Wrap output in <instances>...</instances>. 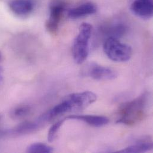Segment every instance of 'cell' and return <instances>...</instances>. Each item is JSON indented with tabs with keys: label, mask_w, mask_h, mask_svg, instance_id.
<instances>
[{
	"label": "cell",
	"mask_w": 153,
	"mask_h": 153,
	"mask_svg": "<svg viewBox=\"0 0 153 153\" xmlns=\"http://www.w3.org/2000/svg\"><path fill=\"white\" fill-rule=\"evenodd\" d=\"M66 3L63 0H53L50 5V15L45 24L47 31L56 33L66 10Z\"/></svg>",
	"instance_id": "277c9868"
},
{
	"label": "cell",
	"mask_w": 153,
	"mask_h": 153,
	"mask_svg": "<svg viewBox=\"0 0 153 153\" xmlns=\"http://www.w3.org/2000/svg\"><path fill=\"white\" fill-rule=\"evenodd\" d=\"M31 108L27 105H20L15 107L11 111L10 115L14 119H20L25 118L29 114Z\"/></svg>",
	"instance_id": "5bb4252c"
},
{
	"label": "cell",
	"mask_w": 153,
	"mask_h": 153,
	"mask_svg": "<svg viewBox=\"0 0 153 153\" xmlns=\"http://www.w3.org/2000/svg\"><path fill=\"white\" fill-rule=\"evenodd\" d=\"M97 11V7L95 4L87 2L70 9L68 12V15L71 19H77L94 14Z\"/></svg>",
	"instance_id": "30bf717a"
},
{
	"label": "cell",
	"mask_w": 153,
	"mask_h": 153,
	"mask_svg": "<svg viewBox=\"0 0 153 153\" xmlns=\"http://www.w3.org/2000/svg\"><path fill=\"white\" fill-rule=\"evenodd\" d=\"M93 28L91 24L83 23L79 28V32L72 45V54L75 62L77 64L83 63L89 54V40Z\"/></svg>",
	"instance_id": "7a4b0ae2"
},
{
	"label": "cell",
	"mask_w": 153,
	"mask_h": 153,
	"mask_svg": "<svg viewBox=\"0 0 153 153\" xmlns=\"http://www.w3.org/2000/svg\"><path fill=\"white\" fill-rule=\"evenodd\" d=\"M2 61H3V55L1 51H0V63H1Z\"/></svg>",
	"instance_id": "e0dca14e"
},
{
	"label": "cell",
	"mask_w": 153,
	"mask_h": 153,
	"mask_svg": "<svg viewBox=\"0 0 153 153\" xmlns=\"http://www.w3.org/2000/svg\"><path fill=\"white\" fill-rule=\"evenodd\" d=\"M66 120H77L85 122L93 127H101L109 122V119L102 116L95 115H71L66 117Z\"/></svg>",
	"instance_id": "8fae6325"
},
{
	"label": "cell",
	"mask_w": 153,
	"mask_h": 153,
	"mask_svg": "<svg viewBox=\"0 0 153 153\" xmlns=\"http://www.w3.org/2000/svg\"><path fill=\"white\" fill-rule=\"evenodd\" d=\"M149 94L146 92L135 99L123 103L119 109L117 123L133 125L142 120L146 113Z\"/></svg>",
	"instance_id": "6da1fadb"
},
{
	"label": "cell",
	"mask_w": 153,
	"mask_h": 153,
	"mask_svg": "<svg viewBox=\"0 0 153 153\" xmlns=\"http://www.w3.org/2000/svg\"><path fill=\"white\" fill-rule=\"evenodd\" d=\"M130 8L132 13L141 19L147 20L153 16V0H134Z\"/></svg>",
	"instance_id": "ba28073f"
},
{
	"label": "cell",
	"mask_w": 153,
	"mask_h": 153,
	"mask_svg": "<svg viewBox=\"0 0 153 153\" xmlns=\"http://www.w3.org/2000/svg\"><path fill=\"white\" fill-rule=\"evenodd\" d=\"M2 72H3V69L0 66V75H2Z\"/></svg>",
	"instance_id": "ac0fdd59"
},
{
	"label": "cell",
	"mask_w": 153,
	"mask_h": 153,
	"mask_svg": "<svg viewBox=\"0 0 153 153\" xmlns=\"http://www.w3.org/2000/svg\"><path fill=\"white\" fill-rule=\"evenodd\" d=\"M153 143L151 140H144L139 141L135 144L119 151L118 153H144L152 150L153 149Z\"/></svg>",
	"instance_id": "4fadbf2b"
},
{
	"label": "cell",
	"mask_w": 153,
	"mask_h": 153,
	"mask_svg": "<svg viewBox=\"0 0 153 153\" xmlns=\"http://www.w3.org/2000/svg\"><path fill=\"white\" fill-rule=\"evenodd\" d=\"M35 0H11L8 6L11 11L20 17H26L30 14L35 8Z\"/></svg>",
	"instance_id": "52a82bcc"
},
{
	"label": "cell",
	"mask_w": 153,
	"mask_h": 153,
	"mask_svg": "<svg viewBox=\"0 0 153 153\" xmlns=\"http://www.w3.org/2000/svg\"><path fill=\"white\" fill-rule=\"evenodd\" d=\"M70 106L71 111L82 110L97 100V95L91 91L74 93L67 96L65 99Z\"/></svg>",
	"instance_id": "5b68a950"
},
{
	"label": "cell",
	"mask_w": 153,
	"mask_h": 153,
	"mask_svg": "<svg viewBox=\"0 0 153 153\" xmlns=\"http://www.w3.org/2000/svg\"><path fill=\"white\" fill-rule=\"evenodd\" d=\"M127 31V27L125 23L120 22H114L107 23L102 26L100 29L101 35L105 38H114L118 39L123 36Z\"/></svg>",
	"instance_id": "9c48e42d"
},
{
	"label": "cell",
	"mask_w": 153,
	"mask_h": 153,
	"mask_svg": "<svg viewBox=\"0 0 153 153\" xmlns=\"http://www.w3.org/2000/svg\"><path fill=\"white\" fill-rule=\"evenodd\" d=\"M66 120V119L64 118L57 122L56 123H55L50 128V130L48 133V140L50 143H52L55 140L57 137V135L60 130V128L62 127V126L63 125L64 122Z\"/></svg>",
	"instance_id": "2e32d148"
},
{
	"label": "cell",
	"mask_w": 153,
	"mask_h": 153,
	"mask_svg": "<svg viewBox=\"0 0 153 153\" xmlns=\"http://www.w3.org/2000/svg\"><path fill=\"white\" fill-rule=\"evenodd\" d=\"M83 73L84 75L98 80H112L117 76L116 72L111 69L94 62L87 65L84 68Z\"/></svg>",
	"instance_id": "8992f818"
},
{
	"label": "cell",
	"mask_w": 153,
	"mask_h": 153,
	"mask_svg": "<svg viewBox=\"0 0 153 153\" xmlns=\"http://www.w3.org/2000/svg\"><path fill=\"white\" fill-rule=\"evenodd\" d=\"M2 75H0V85L2 82Z\"/></svg>",
	"instance_id": "d6986e66"
},
{
	"label": "cell",
	"mask_w": 153,
	"mask_h": 153,
	"mask_svg": "<svg viewBox=\"0 0 153 153\" xmlns=\"http://www.w3.org/2000/svg\"><path fill=\"white\" fill-rule=\"evenodd\" d=\"M0 121H1V116H0Z\"/></svg>",
	"instance_id": "ffe728a7"
},
{
	"label": "cell",
	"mask_w": 153,
	"mask_h": 153,
	"mask_svg": "<svg viewBox=\"0 0 153 153\" xmlns=\"http://www.w3.org/2000/svg\"><path fill=\"white\" fill-rule=\"evenodd\" d=\"M43 125L36 120L34 122H25L17 126L11 130V133L17 135H25L29 134L38 131Z\"/></svg>",
	"instance_id": "7c38bea8"
},
{
	"label": "cell",
	"mask_w": 153,
	"mask_h": 153,
	"mask_svg": "<svg viewBox=\"0 0 153 153\" xmlns=\"http://www.w3.org/2000/svg\"><path fill=\"white\" fill-rule=\"evenodd\" d=\"M53 151V149L42 143H34L30 145L27 148L26 152L30 153H50Z\"/></svg>",
	"instance_id": "9a60e30c"
},
{
	"label": "cell",
	"mask_w": 153,
	"mask_h": 153,
	"mask_svg": "<svg viewBox=\"0 0 153 153\" xmlns=\"http://www.w3.org/2000/svg\"><path fill=\"white\" fill-rule=\"evenodd\" d=\"M103 50L109 59L116 62H126L129 60L132 56L131 47L122 43L114 38H109L105 40Z\"/></svg>",
	"instance_id": "3957f363"
}]
</instances>
